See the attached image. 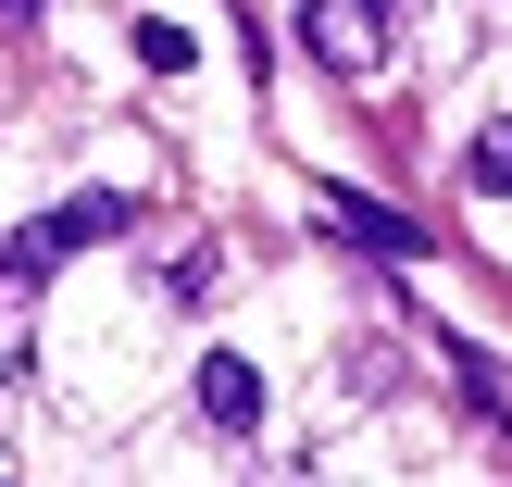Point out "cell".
Wrapping results in <instances>:
<instances>
[{
	"instance_id": "6da1fadb",
	"label": "cell",
	"mask_w": 512,
	"mask_h": 487,
	"mask_svg": "<svg viewBox=\"0 0 512 487\" xmlns=\"http://www.w3.org/2000/svg\"><path fill=\"white\" fill-rule=\"evenodd\" d=\"M125 225V200L100 188V200H63V213H38V225H13V238H0V288H38V275H63L75 250L88 238H113Z\"/></svg>"
},
{
	"instance_id": "7a4b0ae2",
	"label": "cell",
	"mask_w": 512,
	"mask_h": 487,
	"mask_svg": "<svg viewBox=\"0 0 512 487\" xmlns=\"http://www.w3.org/2000/svg\"><path fill=\"white\" fill-rule=\"evenodd\" d=\"M300 50L325 75H375L388 63V0H300Z\"/></svg>"
},
{
	"instance_id": "3957f363",
	"label": "cell",
	"mask_w": 512,
	"mask_h": 487,
	"mask_svg": "<svg viewBox=\"0 0 512 487\" xmlns=\"http://www.w3.org/2000/svg\"><path fill=\"white\" fill-rule=\"evenodd\" d=\"M200 413H213L225 438H250V425H263V375H250L238 350H213V363H200Z\"/></svg>"
},
{
	"instance_id": "5b68a950",
	"label": "cell",
	"mask_w": 512,
	"mask_h": 487,
	"mask_svg": "<svg viewBox=\"0 0 512 487\" xmlns=\"http://www.w3.org/2000/svg\"><path fill=\"white\" fill-rule=\"evenodd\" d=\"M138 63H150V75H188V63H200V38H188L175 13H138Z\"/></svg>"
},
{
	"instance_id": "8992f818",
	"label": "cell",
	"mask_w": 512,
	"mask_h": 487,
	"mask_svg": "<svg viewBox=\"0 0 512 487\" xmlns=\"http://www.w3.org/2000/svg\"><path fill=\"white\" fill-rule=\"evenodd\" d=\"M463 175H475V188H488V200H512V125H488V138L463 150Z\"/></svg>"
},
{
	"instance_id": "52a82bcc",
	"label": "cell",
	"mask_w": 512,
	"mask_h": 487,
	"mask_svg": "<svg viewBox=\"0 0 512 487\" xmlns=\"http://www.w3.org/2000/svg\"><path fill=\"white\" fill-rule=\"evenodd\" d=\"M0 13H38V0H0Z\"/></svg>"
},
{
	"instance_id": "277c9868",
	"label": "cell",
	"mask_w": 512,
	"mask_h": 487,
	"mask_svg": "<svg viewBox=\"0 0 512 487\" xmlns=\"http://www.w3.org/2000/svg\"><path fill=\"white\" fill-rule=\"evenodd\" d=\"M325 225H338V238H363V250H400V263L425 250V225H413V213H388V200H350V188L325 200Z\"/></svg>"
}]
</instances>
